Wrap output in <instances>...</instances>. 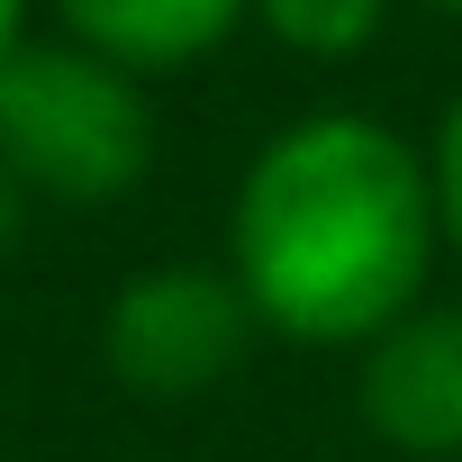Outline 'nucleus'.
Listing matches in <instances>:
<instances>
[{"label":"nucleus","instance_id":"nucleus-3","mask_svg":"<svg viewBox=\"0 0 462 462\" xmlns=\"http://www.w3.org/2000/svg\"><path fill=\"white\" fill-rule=\"evenodd\" d=\"M263 345V318L245 309L226 263H154L109 291L100 309V372L127 399H199L236 381Z\"/></svg>","mask_w":462,"mask_h":462},{"label":"nucleus","instance_id":"nucleus-4","mask_svg":"<svg viewBox=\"0 0 462 462\" xmlns=\"http://www.w3.org/2000/svg\"><path fill=\"white\" fill-rule=\"evenodd\" d=\"M354 354V408L372 444L399 462H462V300H417Z\"/></svg>","mask_w":462,"mask_h":462},{"label":"nucleus","instance_id":"nucleus-9","mask_svg":"<svg viewBox=\"0 0 462 462\" xmlns=\"http://www.w3.org/2000/svg\"><path fill=\"white\" fill-rule=\"evenodd\" d=\"M399 10H435V19H462V0H399Z\"/></svg>","mask_w":462,"mask_h":462},{"label":"nucleus","instance_id":"nucleus-5","mask_svg":"<svg viewBox=\"0 0 462 462\" xmlns=\"http://www.w3.org/2000/svg\"><path fill=\"white\" fill-rule=\"evenodd\" d=\"M46 10H55V37L127 64L136 82L190 73L245 28V0H46Z\"/></svg>","mask_w":462,"mask_h":462},{"label":"nucleus","instance_id":"nucleus-10","mask_svg":"<svg viewBox=\"0 0 462 462\" xmlns=\"http://www.w3.org/2000/svg\"><path fill=\"white\" fill-rule=\"evenodd\" d=\"M0 217H10V181H0Z\"/></svg>","mask_w":462,"mask_h":462},{"label":"nucleus","instance_id":"nucleus-7","mask_svg":"<svg viewBox=\"0 0 462 462\" xmlns=\"http://www.w3.org/2000/svg\"><path fill=\"white\" fill-rule=\"evenodd\" d=\"M426 172H435V236H444V254H453V273H462V91H453L444 118H435Z\"/></svg>","mask_w":462,"mask_h":462},{"label":"nucleus","instance_id":"nucleus-8","mask_svg":"<svg viewBox=\"0 0 462 462\" xmlns=\"http://www.w3.org/2000/svg\"><path fill=\"white\" fill-rule=\"evenodd\" d=\"M28 10H37V0H0V55H10V46L28 37Z\"/></svg>","mask_w":462,"mask_h":462},{"label":"nucleus","instance_id":"nucleus-6","mask_svg":"<svg viewBox=\"0 0 462 462\" xmlns=\"http://www.w3.org/2000/svg\"><path fill=\"white\" fill-rule=\"evenodd\" d=\"M399 0H245V28H263L273 46L309 55V64H354Z\"/></svg>","mask_w":462,"mask_h":462},{"label":"nucleus","instance_id":"nucleus-2","mask_svg":"<svg viewBox=\"0 0 462 462\" xmlns=\"http://www.w3.org/2000/svg\"><path fill=\"white\" fill-rule=\"evenodd\" d=\"M154 172V100L127 64L73 37L0 55V181L55 208H109Z\"/></svg>","mask_w":462,"mask_h":462},{"label":"nucleus","instance_id":"nucleus-1","mask_svg":"<svg viewBox=\"0 0 462 462\" xmlns=\"http://www.w3.org/2000/svg\"><path fill=\"white\" fill-rule=\"evenodd\" d=\"M435 236V172L390 118L309 109L273 127L226 208V273L263 336L291 345H372L399 309L426 300Z\"/></svg>","mask_w":462,"mask_h":462}]
</instances>
